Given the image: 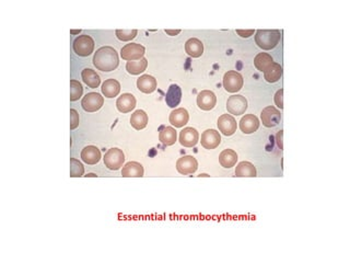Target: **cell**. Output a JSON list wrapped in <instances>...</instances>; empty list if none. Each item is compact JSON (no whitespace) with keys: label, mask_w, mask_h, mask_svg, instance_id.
Instances as JSON below:
<instances>
[{"label":"cell","mask_w":350,"mask_h":263,"mask_svg":"<svg viewBox=\"0 0 350 263\" xmlns=\"http://www.w3.org/2000/svg\"><path fill=\"white\" fill-rule=\"evenodd\" d=\"M118 54L115 48L111 46L100 47L93 56V65L101 71H113L118 67Z\"/></svg>","instance_id":"cell-1"},{"label":"cell","mask_w":350,"mask_h":263,"mask_svg":"<svg viewBox=\"0 0 350 263\" xmlns=\"http://www.w3.org/2000/svg\"><path fill=\"white\" fill-rule=\"evenodd\" d=\"M281 40L279 30H257L255 33V42L262 50L269 51L278 45Z\"/></svg>","instance_id":"cell-2"},{"label":"cell","mask_w":350,"mask_h":263,"mask_svg":"<svg viewBox=\"0 0 350 263\" xmlns=\"http://www.w3.org/2000/svg\"><path fill=\"white\" fill-rule=\"evenodd\" d=\"M72 46H74V51L77 55L87 57L93 53L94 41L90 35L82 34V35L76 37Z\"/></svg>","instance_id":"cell-3"},{"label":"cell","mask_w":350,"mask_h":263,"mask_svg":"<svg viewBox=\"0 0 350 263\" xmlns=\"http://www.w3.org/2000/svg\"><path fill=\"white\" fill-rule=\"evenodd\" d=\"M125 163V155L123 150L118 148H111L104 156V164L110 170H118Z\"/></svg>","instance_id":"cell-4"},{"label":"cell","mask_w":350,"mask_h":263,"mask_svg":"<svg viewBox=\"0 0 350 263\" xmlns=\"http://www.w3.org/2000/svg\"><path fill=\"white\" fill-rule=\"evenodd\" d=\"M145 53H146V48L142 45V44L130 43L121 48L120 56L125 61L133 62V61L142 60V58H144Z\"/></svg>","instance_id":"cell-5"},{"label":"cell","mask_w":350,"mask_h":263,"mask_svg":"<svg viewBox=\"0 0 350 263\" xmlns=\"http://www.w3.org/2000/svg\"><path fill=\"white\" fill-rule=\"evenodd\" d=\"M223 87L228 92H237L242 89L243 87V77L235 70L228 71L223 76Z\"/></svg>","instance_id":"cell-6"},{"label":"cell","mask_w":350,"mask_h":263,"mask_svg":"<svg viewBox=\"0 0 350 263\" xmlns=\"http://www.w3.org/2000/svg\"><path fill=\"white\" fill-rule=\"evenodd\" d=\"M227 110L230 114L242 115L247 110V100L241 95L231 96L227 101Z\"/></svg>","instance_id":"cell-7"},{"label":"cell","mask_w":350,"mask_h":263,"mask_svg":"<svg viewBox=\"0 0 350 263\" xmlns=\"http://www.w3.org/2000/svg\"><path fill=\"white\" fill-rule=\"evenodd\" d=\"M104 104V98L98 92H90L82 99V109L87 112H96Z\"/></svg>","instance_id":"cell-8"},{"label":"cell","mask_w":350,"mask_h":263,"mask_svg":"<svg viewBox=\"0 0 350 263\" xmlns=\"http://www.w3.org/2000/svg\"><path fill=\"white\" fill-rule=\"evenodd\" d=\"M261 120L265 128H274V126L278 125L280 122L281 113L279 110H277L273 105L266 106V108L262 111Z\"/></svg>","instance_id":"cell-9"},{"label":"cell","mask_w":350,"mask_h":263,"mask_svg":"<svg viewBox=\"0 0 350 263\" xmlns=\"http://www.w3.org/2000/svg\"><path fill=\"white\" fill-rule=\"evenodd\" d=\"M197 168L198 163L196 158H194L193 156H183V157L178 158L176 162V170L179 173L184 175L196 172Z\"/></svg>","instance_id":"cell-10"},{"label":"cell","mask_w":350,"mask_h":263,"mask_svg":"<svg viewBox=\"0 0 350 263\" xmlns=\"http://www.w3.org/2000/svg\"><path fill=\"white\" fill-rule=\"evenodd\" d=\"M217 104V97L210 90H203L197 96V105L204 111H210Z\"/></svg>","instance_id":"cell-11"},{"label":"cell","mask_w":350,"mask_h":263,"mask_svg":"<svg viewBox=\"0 0 350 263\" xmlns=\"http://www.w3.org/2000/svg\"><path fill=\"white\" fill-rule=\"evenodd\" d=\"M218 129L223 135L231 136L236 132V121L230 114H223L218 120Z\"/></svg>","instance_id":"cell-12"},{"label":"cell","mask_w":350,"mask_h":263,"mask_svg":"<svg viewBox=\"0 0 350 263\" xmlns=\"http://www.w3.org/2000/svg\"><path fill=\"white\" fill-rule=\"evenodd\" d=\"M202 146L206 149H215L221 143V136L216 130H207L202 134Z\"/></svg>","instance_id":"cell-13"},{"label":"cell","mask_w":350,"mask_h":263,"mask_svg":"<svg viewBox=\"0 0 350 263\" xmlns=\"http://www.w3.org/2000/svg\"><path fill=\"white\" fill-rule=\"evenodd\" d=\"M199 140L198 132L193 128H185L179 133V143L184 147H194Z\"/></svg>","instance_id":"cell-14"},{"label":"cell","mask_w":350,"mask_h":263,"mask_svg":"<svg viewBox=\"0 0 350 263\" xmlns=\"http://www.w3.org/2000/svg\"><path fill=\"white\" fill-rule=\"evenodd\" d=\"M260 120L254 114H246L240 121V129L244 134H252L259 130Z\"/></svg>","instance_id":"cell-15"},{"label":"cell","mask_w":350,"mask_h":263,"mask_svg":"<svg viewBox=\"0 0 350 263\" xmlns=\"http://www.w3.org/2000/svg\"><path fill=\"white\" fill-rule=\"evenodd\" d=\"M189 120V114L186 109L184 108H179V109H175L174 111L171 112V114H170L169 121L170 123H171L175 128H183L184 125H186L188 123Z\"/></svg>","instance_id":"cell-16"},{"label":"cell","mask_w":350,"mask_h":263,"mask_svg":"<svg viewBox=\"0 0 350 263\" xmlns=\"http://www.w3.org/2000/svg\"><path fill=\"white\" fill-rule=\"evenodd\" d=\"M116 106L121 113H128L136 108V98L131 94H123L116 101Z\"/></svg>","instance_id":"cell-17"},{"label":"cell","mask_w":350,"mask_h":263,"mask_svg":"<svg viewBox=\"0 0 350 263\" xmlns=\"http://www.w3.org/2000/svg\"><path fill=\"white\" fill-rule=\"evenodd\" d=\"M144 167L142 164H139L137 162H130L126 164L123 170H121V175L124 178H142L144 177Z\"/></svg>","instance_id":"cell-18"},{"label":"cell","mask_w":350,"mask_h":263,"mask_svg":"<svg viewBox=\"0 0 350 263\" xmlns=\"http://www.w3.org/2000/svg\"><path fill=\"white\" fill-rule=\"evenodd\" d=\"M81 159L88 164H95L100 162L101 152L95 146H87L81 152Z\"/></svg>","instance_id":"cell-19"},{"label":"cell","mask_w":350,"mask_h":263,"mask_svg":"<svg viewBox=\"0 0 350 263\" xmlns=\"http://www.w3.org/2000/svg\"><path fill=\"white\" fill-rule=\"evenodd\" d=\"M137 88L144 94H152L157 89V80L150 75H143L137 79Z\"/></svg>","instance_id":"cell-20"},{"label":"cell","mask_w":350,"mask_h":263,"mask_svg":"<svg viewBox=\"0 0 350 263\" xmlns=\"http://www.w3.org/2000/svg\"><path fill=\"white\" fill-rule=\"evenodd\" d=\"M182 100V89L177 85H171L165 96V102L170 108H175Z\"/></svg>","instance_id":"cell-21"},{"label":"cell","mask_w":350,"mask_h":263,"mask_svg":"<svg viewBox=\"0 0 350 263\" xmlns=\"http://www.w3.org/2000/svg\"><path fill=\"white\" fill-rule=\"evenodd\" d=\"M185 52L193 58L201 57L204 53V44L196 37H192L185 43Z\"/></svg>","instance_id":"cell-22"},{"label":"cell","mask_w":350,"mask_h":263,"mask_svg":"<svg viewBox=\"0 0 350 263\" xmlns=\"http://www.w3.org/2000/svg\"><path fill=\"white\" fill-rule=\"evenodd\" d=\"M120 91V84L116 79H108L102 85V94L106 98H114L117 97Z\"/></svg>","instance_id":"cell-23"},{"label":"cell","mask_w":350,"mask_h":263,"mask_svg":"<svg viewBox=\"0 0 350 263\" xmlns=\"http://www.w3.org/2000/svg\"><path fill=\"white\" fill-rule=\"evenodd\" d=\"M130 124L135 130H144L148 125V115L143 110H137L131 114Z\"/></svg>","instance_id":"cell-24"},{"label":"cell","mask_w":350,"mask_h":263,"mask_svg":"<svg viewBox=\"0 0 350 263\" xmlns=\"http://www.w3.org/2000/svg\"><path fill=\"white\" fill-rule=\"evenodd\" d=\"M235 175L239 178H254L256 177V169L253 164L242 162L236 165Z\"/></svg>","instance_id":"cell-25"},{"label":"cell","mask_w":350,"mask_h":263,"mask_svg":"<svg viewBox=\"0 0 350 263\" xmlns=\"http://www.w3.org/2000/svg\"><path fill=\"white\" fill-rule=\"evenodd\" d=\"M237 162V154L232 149H225L219 156V163L223 168L234 167Z\"/></svg>","instance_id":"cell-26"},{"label":"cell","mask_w":350,"mask_h":263,"mask_svg":"<svg viewBox=\"0 0 350 263\" xmlns=\"http://www.w3.org/2000/svg\"><path fill=\"white\" fill-rule=\"evenodd\" d=\"M283 76V67L278 63H273L264 71V77L267 82H277Z\"/></svg>","instance_id":"cell-27"},{"label":"cell","mask_w":350,"mask_h":263,"mask_svg":"<svg viewBox=\"0 0 350 263\" xmlns=\"http://www.w3.org/2000/svg\"><path fill=\"white\" fill-rule=\"evenodd\" d=\"M81 77L82 80H84L85 84L92 88V89H94V88H98L101 84V79L100 76L96 74L94 70L90 69V68H86V69L82 70L81 72Z\"/></svg>","instance_id":"cell-28"},{"label":"cell","mask_w":350,"mask_h":263,"mask_svg":"<svg viewBox=\"0 0 350 263\" xmlns=\"http://www.w3.org/2000/svg\"><path fill=\"white\" fill-rule=\"evenodd\" d=\"M176 138H177V133L173 128H164L163 130L160 131L159 140L164 146L174 145L175 142H176Z\"/></svg>","instance_id":"cell-29"},{"label":"cell","mask_w":350,"mask_h":263,"mask_svg":"<svg viewBox=\"0 0 350 263\" xmlns=\"http://www.w3.org/2000/svg\"><path fill=\"white\" fill-rule=\"evenodd\" d=\"M148 61L146 58H142L139 61H133L127 62L126 64V70H127L130 75H140L147 69Z\"/></svg>","instance_id":"cell-30"},{"label":"cell","mask_w":350,"mask_h":263,"mask_svg":"<svg viewBox=\"0 0 350 263\" xmlns=\"http://www.w3.org/2000/svg\"><path fill=\"white\" fill-rule=\"evenodd\" d=\"M274 63L273 57L267 53H260L254 58V65L260 71L264 72Z\"/></svg>","instance_id":"cell-31"},{"label":"cell","mask_w":350,"mask_h":263,"mask_svg":"<svg viewBox=\"0 0 350 263\" xmlns=\"http://www.w3.org/2000/svg\"><path fill=\"white\" fill-rule=\"evenodd\" d=\"M84 173H85L84 164L76 158H70V177L72 178L82 177Z\"/></svg>","instance_id":"cell-32"},{"label":"cell","mask_w":350,"mask_h":263,"mask_svg":"<svg viewBox=\"0 0 350 263\" xmlns=\"http://www.w3.org/2000/svg\"><path fill=\"white\" fill-rule=\"evenodd\" d=\"M82 92H84V88H82L80 82L71 79L70 80V101L74 102V101L79 100V98L82 96Z\"/></svg>","instance_id":"cell-33"},{"label":"cell","mask_w":350,"mask_h":263,"mask_svg":"<svg viewBox=\"0 0 350 263\" xmlns=\"http://www.w3.org/2000/svg\"><path fill=\"white\" fill-rule=\"evenodd\" d=\"M115 33H116V36H117L118 40L123 41V42H128L137 36L138 31L137 30H116Z\"/></svg>","instance_id":"cell-34"},{"label":"cell","mask_w":350,"mask_h":263,"mask_svg":"<svg viewBox=\"0 0 350 263\" xmlns=\"http://www.w3.org/2000/svg\"><path fill=\"white\" fill-rule=\"evenodd\" d=\"M79 126V113L75 109H70V130H75Z\"/></svg>","instance_id":"cell-35"},{"label":"cell","mask_w":350,"mask_h":263,"mask_svg":"<svg viewBox=\"0 0 350 263\" xmlns=\"http://www.w3.org/2000/svg\"><path fill=\"white\" fill-rule=\"evenodd\" d=\"M275 103L280 109H284V89H280L275 95Z\"/></svg>","instance_id":"cell-36"},{"label":"cell","mask_w":350,"mask_h":263,"mask_svg":"<svg viewBox=\"0 0 350 263\" xmlns=\"http://www.w3.org/2000/svg\"><path fill=\"white\" fill-rule=\"evenodd\" d=\"M236 33L242 37H249L254 34V30H236Z\"/></svg>","instance_id":"cell-37"},{"label":"cell","mask_w":350,"mask_h":263,"mask_svg":"<svg viewBox=\"0 0 350 263\" xmlns=\"http://www.w3.org/2000/svg\"><path fill=\"white\" fill-rule=\"evenodd\" d=\"M283 134H284V131H280L278 134H277V144H278L279 146V148L283 150L284 149V145H283Z\"/></svg>","instance_id":"cell-38"},{"label":"cell","mask_w":350,"mask_h":263,"mask_svg":"<svg viewBox=\"0 0 350 263\" xmlns=\"http://www.w3.org/2000/svg\"><path fill=\"white\" fill-rule=\"evenodd\" d=\"M165 33L169 34V35H171V36H175V35H177V34L181 33V30H165Z\"/></svg>","instance_id":"cell-39"},{"label":"cell","mask_w":350,"mask_h":263,"mask_svg":"<svg viewBox=\"0 0 350 263\" xmlns=\"http://www.w3.org/2000/svg\"><path fill=\"white\" fill-rule=\"evenodd\" d=\"M80 31H70V33H72V34H75V33H79Z\"/></svg>","instance_id":"cell-40"}]
</instances>
